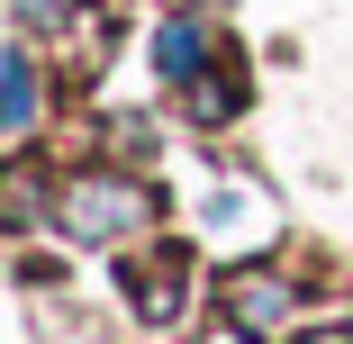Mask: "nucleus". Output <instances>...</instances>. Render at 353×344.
Returning a JSON list of instances; mask_svg holds the SVG:
<instances>
[{
  "label": "nucleus",
  "instance_id": "obj_7",
  "mask_svg": "<svg viewBox=\"0 0 353 344\" xmlns=\"http://www.w3.org/2000/svg\"><path fill=\"white\" fill-rule=\"evenodd\" d=\"M290 344H353V326H308V335H290Z\"/></svg>",
  "mask_w": 353,
  "mask_h": 344
},
{
  "label": "nucleus",
  "instance_id": "obj_3",
  "mask_svg": "<svg viewBox=\"0 0 353 344\" xmlns=\"http://www.w3.org/2000/svg\"><path fill=\"white\" fill-rule=\"evenodd\" d=\"M118 281H127L136 308H145V326H172V317H181V281H190V254H181V245L127 254V263H118Z\"/></svg>",
  "mask_w": 353,
  "mask_h": 344
},
{
  "label": "nucleus",
  "instance_id": "obj_6",
  "mask_svg": "<svg viewBox=\"0 0 353 344\" xmlns=\"http://www.w3.org/2000/svg\"><path fill=\"white\" fill-rule=\"evenodd\" d=\"M19 19L46 28V37H63V45H73V28H91V19H82V0H19Z\"/></svg>",
  "mask_w": 353,
  "mask_h": 344
},
{
  "label": "nucleus",
  "instance_id": "obj_2",
  "mask_svg": "<svg viewBox=\"0 0 353 344\" xmlns=\"http://www.w3.org/2000/svg\"><path fill=\"white\" fill-rule=\"evenodd\" d=\"M218 308H227V326H236V335H254V344H281V335H290V272H263V263L227 272Z\"/></svg>",
  "mask_w": 353,
  "mask_h": 344
},
{
  "label": "nucleus",
  "instance_id": "obj_1",
  "mask_svg": "<svg viewBox=\"0 0 353 344\" xmlns=\"http://www.w3.org/2000/svg\"><path fill=\"white\" fill-rule=\"evenodd\" d=\"M54 218H63V236H91V245H109V236H136L154 218V190L145 181H118V172H73L54 190Z\"/></svg>",
  "mask_w": 353,
  "mask_h": 344
},
{
  "label": "nucleus",
  "instance_id": "obj_4",
  "mask_svg": "<svg viewBox=\"0 0 353 344\" xmlns=\"http://www.w3.org/2000/svg\"><path fill=\"white\" fill-rule=\"evenodd\" d=\"M0 127H10V145L37 127V54H28V45L0 54Z\"/></svg>",
  "mask_w": 353,
  "mask_h": 344
},
{
  "label": "nucleus",
  "instance_id": "obj_5",
  "mask_svg": "<svg viewBox=\"0 0 353 344\" xmlns=\"http://www.w3.org/2000/svg\"><path fill=\"white\" fill-rule=\"evenodd\" d=\"M154 54H163V73H172V82H199V63H208V37H199L190 19H172Z\"/></svg>",
  "mask_w": 353,
  "mask_h": 344
}]
</instances>
